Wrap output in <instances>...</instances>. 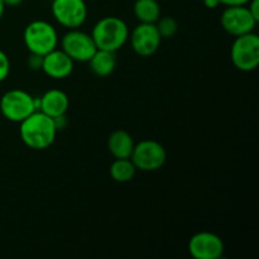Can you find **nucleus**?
Segmentation results:
<instances>
[{"label": "nucleus", "instance_id": "1", "mask_svg": "<svg viewBox=\"0 0 259 259\" xmlns=\"http://www.w3.org/2000/svg\"><path fill=\"white\" fill-rule=\"evenodd\" d=\"M19 124L20 139L28 148L34 151L50 148L57 136L55 119L39 110H35Z\"/></svg>", "mask_w": 259, "mask_h": 259}, {"label": "nucleus", "instance_id": "2", "mask_svg": "<svg viewBox=\"0 0 259 259\" xmlns=\"http://www.w3.org/2000/svg\"><path fill=\"white\" fill-rule=\"evenodd\" d=\"M129 32L131 30L123 19L118 17H105L94 25L91 37L98 50L116 52L128 42Z\"/></svg>", "mask_w": 259, "mask_h": 259}, {"label": "nucleus", "instance_id": "3", "mask_svg": "<svg viewBox=\"0 0 259 259\" xmlns=\"http://www.w3.org/2000/svg\"><path fill=\"white\" fill-rule=\"evenodd\" d=\"M23 40L30 53L45 56L57 48L58 33L51 23L46 20H34L25 27Z\"/></svg>", "mask_w": 259, "mask_h": 259}, {"label": "nucleus", "instance_id": "4", "mask_svg": "<svg viewBox=\"0 0 259 259\" xmlns=\"http://www.w3.org/2000/svg\"><path fill=\"white\" fill-rule=\"evenodd\" d=\"M230 57L235 68L243 72L254 71L259 65V37L254 32L235 37L230 48Z\"/></svg>", "mask_w": 259, "mask_h": 259}, {"label": "nucleus", "instance_id": "5", "mask_svg": "<svg viewBox=\"0 0 259 259\" xmlns=\"http://www.w3.org/2000/svg\"><path fill=\"white\" fill-rule=\"evenodd\" d=\"M35 110L34 98L22 89L7 91L0 98V114L13 123H20Z\"/></svg>", "mask_w": 259, "mask_h": 259}, {"label": "nucleus", "instance_id": "6", "mask_svg": "<svg viewBox=\"0 0 259 259\" xmlns=\"http://www.w3.org/2000/svg\"><path fill=\"white\" fill-rule=\"evenodd\" d=\"M131 159L138 171L153 172L166 163L167 152L157 141L146 139L134 144Z\"/></svg>", "mask_w": 259, "mask_h": 259}, {"label": "nucleus", "instance_id": "7", "mask_svg": "<svg viewBox=\"0 0 259 259\" xmlns=\"http://www.w3.org/2000/svg\"><path fill=\"white\" fill-rule=\"evenodd\" d=\"M51 12L56 22L66 29H77L88 19L85 0H53Z\"/></svg>", "mask_w": 259, "mask_h": 259}, {"label": "nucleus", "instance_id": "8", "mask_svg": "<svg viewBox=\"0 0 259 259\" xmlns=\"http://www.w3.org/2000/svg\"><path fill=\"white\" fill-rule=\"evenodd\" d=\"M61 50L70 56L73 62H89L94 53L98 51L93 37L89 33L82 32L80 28L68 29L61 39Z\"/></svg>", "mask_w": 259, "mask_h": 259}, {"label": "nucleus", "instance_id": "9", "mask_svg": "<svg viewBox=\"0 0 259 259\" xmlns=\"http://www.w3.org/2000/svg\"><path fill=\"white\" fill-rule=\"evenodd\" d=\"M257 23L258 20L250 14L247 5L227 7L220 15V24L223 29L234 37L253 32Z\"/></svg>", "mask_w": 259, "mask_h": 259}, {"label": "nucleus", "instance_id": "10", "mask_svg": "<svg viewBox=\"0 0 259 259\" xmlns=\"http://www.w3.org/2000/svg\"><path fill=\"white\" fill-rule=\"evenodd\" d=\"M129 42L132 50L141 57H151L158 51L162 37L156 24L139 23L132 32H129Z\"/></svg>", "mask_w": 259, "mask_h": 259}, {"label": "nucleus", "instance_id": "11", "mask_svg": "<svg viewBox=\"0 0 259 259\" xmlns=\"http://www.w3.org/2000/svg\"><path fill=\"white\" fill-rule=\"evenodd\" d=\"M189 253L195 259H220L224 254V243L214 233H196L189 240Z\"/></svg>", "mask_w": 259, "mask_h": 259}, {"label": "nucleus", "instance_id": "12", "mask_svg": "<svg viewBox=\"0 0 259 259\" xmlns=\"http://www.w3.org/2000/svg\"><path fill=\"white\" fill-rule=\"evenodd\" d=\"M73 65H75V62L71 60L70 56H67V53L63 52L62 50L55 48L47 55L43 56L40 70L48 77L55 78V80H63L72 73Z\"/></svg>", "mask_w": 259, "mask_h": 259}, {"label": "nucleus", "instance_id": "13", "mask_svg": "<svg viewBox=\"0 0 259 259\" xmlns=\"http://www.w3.org/2000/svg\"><path fill=\"white\" fill-rule=\"evenodd\" d=\"M70 106V99L67 94L58 89H52L39 98V111L47 114L51 118L66 115Z\"/></svg>", "mask_w": 259, "mask_h": 259}, {"label": "nucleus", "instance_id": "14", "mask_svg": "<svg viewBox=\"0 0 259 259\" xmlns=\"http://www.w3.org/2000/svg\"><path fill=\"white\" fill-rule=\"evenodd\" d=\"M134 144L131 134L123 129L113 132L108 138V149L114 158H131Z\"/></svg>", "mask_w": 259, "mask_h": 259}, {"label": "nucleus", "instance_id": "15", "mask_svg": "<svg viewBox=\"0 0 259 259\" xmlns=\"http://www.w3.org/2000/svg\"><path fill=\"white\" fill-rule=\"evenodd\" d=\"M88 63L94 75L99 76V77H106L115 71L118 58H116L115 52L98 50Z\"/></svg>", "mask_w": 259, "mask_h": 259}, {"label": "nucleus", "instance_id": "16", "mask_svg": "<svg viewBox=\"0 0 259 259\" xmlns=\"http://www.w3.org/2000/svg\"><path fill=\"white\" fill-rule=\"evenodd\" d=\"M133 12L139 23H151L156 24L161 18V7L157 0H136Z\"/></svg>", "mask_w": 259, "mask_h": 259}, {"label": "nucleus", "instance_id": "17", "mask_svg": "<svg viewBox=\"0 0 259 259\" xmlns=\"http://www.w3.org/2000/svg\"><path fill=\"white\" fill-rule=\"evenodd\" d=\"M137 168L131 158H115L110 166L111 179L119 184L132 181L136 176Z\"/></svg>", "mask_w": 259, "mask_h": 259}, {"label": "nucleus", "instance_id": "18", "mask_svg": "<svg viewBox=\"0 0 259 259\" xmlns=\"http://www.w3.org/2000/svg\"><path fill=\"white\" fill-rule=\"evenodd\" d=\"M156 27L158 29L159 35L163 38H172L177 32H179V23L172 17L159 18L156 23Z\"/></svg>", "mask_w": 259, "mask_h": 259}, {"label": "nucleus", "instance_id": "19", "mask_svg": "<svg viewBox=\"0 0 259 259\" xmlns=\"http://www.w3.org/2000/svg\"><path fill=\"white\" fill-rule=\"evenodd\" d=\"M10 72V61L7 53L0 50V82L7 80Z\"/></svg>", "mask_w": 259, "mask_h": 259}, {"label": "nucleus", "instance_id": "20", "mask_svg": "<svg viewBox=\"0 0 259 259\" xmlns=\"http://www.w3.org/2000/svg\"><path fill=\"white\" fill-rule=\"evenodd\" d=\"M42 62H43V56L35 55V53H30L29 58H28V66L30 67V70L37 71L42 68Z\"/></svg>", "mask_w": 259, "mask_h": 259}, {"label": "nucleus", "instance_id": "21", "mask_svg": "<svg viewBox=\"0 0 259 259\" xmlns=\"http://www.w3.org/2000/svg\"><path fill=\"white\" fill-rule=\"evenodd\" d=\"M247 7L249 9L250 14L255 18V20L259 22V0H249Z\"/></svg>", "mask_w": 259, "mask_h": 259}, {"label": "nucleus", "instance_id": "22", "mask_svg": "<svg viewBox=\"0 0 259 259\" xmlns=\"http://www.w3.org/2000/svg\"><path fill=\"white\" fill-rule=\"evenodd\" d=\"M220 5L225 7H237V5H247L249 0H219Z\"/></svg>", "mask_w": 259, "mask_h": 259}, {"label": "nucleus", "instance_id": "23", "mask_svg": "<svg viewBox=\"0 0 259 259\" xmlns=\"http://www.w3.org/2000/svg\"><path fill=\"white\" fill-rule=\"evenodd\" d=\"M202 2H204L205 7H206L207 9H217L220 5L219 0H202Z\"/></svg>", "mask_w": 259, "mask_h": 259}, {"label": "nucleus", "instance_id": "24", "mask_svg": "<svg viewBox=\"0 0 259 259\" xmlns=\"http://www.w3.org/2000/svg\"><path fill=\"white\" fill-rule=\"evenodd\" d=\"M5 4V7H9V8H14V7H18V5L22 4L24 0H3Z\"/></svg>", "mask_w": 259, "mask_h": 259}, {"label": "nucleus", "instance_id": "25", "mask_svg": "<svg viewBox=\"0 0 259 259\" xmlns=\"http://www.w3.org/2000/svg\"><path fill=\"white\" fill-rule=\"evenodd\" d=\"M5 4H4V2H3V0H0V20H2V18H3V15H4V12H5Z\"/></svg>", "mask_w": 259, "mask_h": 259}]
</instances>
